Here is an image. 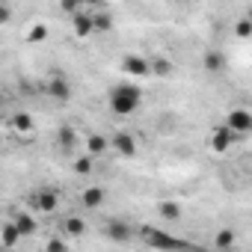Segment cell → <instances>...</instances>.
<instances>
[{
  "label": "cell",
  "instance_id": "6da1fadb",
  "mask_svg": "<svg viewBox=\"0 0 252 252\" xmlns=\"http://www.w3.org/2000/svg\"><path fill=\"white\" fill-rule=\"evenodd\" d=\"M143 104V89L140 86H131V83H119L110 89V110L116 116H131L137 113Z\"/></svg>",
  "mask_w": 252,
  "mask_h": 252
},
{
  "label": "cell",
  "instance_id": "7a4b0ae2",
  "mask_svg": "<svg viewBox=\"0 0 252 252\" xmlns=\"http://www.w3.org/2000/svg\"><path fill=\"white\" fill-rule=\"evenodd\" d=\"M143 240H146V246H152V249H181V246H187L184 240H178V237H172L169 231L155 228V225H143Z\"/></svg>",
  "mask_w": 252,
  "mask_h": 252
},
{
  "label": "cell",
  "instance_id": "3957f363",
  "mask_svg": "<svg viewBox=\"0 0 252 252\" xmlns=\"http://www.w3.org/2000/svg\"><path fill=\"white\" fill-rule=\"evenodd\" d=\"M237 140V134L228 128V125H220V128H214L211 131V140H208V146H211V152H217V155H225L228 149H231V143Z\"/></svg>",
  "mask_w": 252,
  "mask_h": 252
},
{
  "label": "cell",
  "instance_id": "277c9868",
  "mask_svg": "<svg viewBox=\"0 0 252 252\" xmlns=\"http://www.w3.org/2000/svg\"><path fill=\"white\" fill-rule=\"evenodd\" d=\"M225 125L237 134V137H246V134H252V113L249 110H228V116H225Z\"/></svg>",
  "mask_w": 252,
  "mask_h": 252
},
{
  "label": "cell",
  "instance_id": "5b68a950",
  "mask_svg": "<svg viewBox=\"0 0 252 252\" xmlns=\"http://www.w3.org/2000/svg\"><path fill=\"white\" fill-rule=\"evenodd\" d=\"M27 205H30L33 211H39V214H51V211H57L60 199H57L54 190H36V193L27 199Z\"/></svg>",
  "mask_w": 252,
  "mask_h": 252
},
{
  "label": "cell",
  "instance_id": "8992f818",
  "mask_svg": "<svg viewBox=\"0 0 252 252\" xmlns=\"http://www.w3.org/2000/svg\"><path fill=\"white\" fill-rule=\"evenodd\" d=\"M122 68H125V74H131V77H149L152 74V60L128 54V57L122 60Z\"/></svg>",
  "mask_w": 252,
  "mask_h": 252
},
{
  "label": "cell",
  "instance_id": "52a82bcc",
  "mask_svg": "<svg viewBox=\"0 0 252 252\" xmlns=\"http://www.w3.org/2000/svg\"><path fill=\"white\" fill-rule=\"evenodd\" d=\"M113 149H116L119 158H134V155H137V140L131 137V131H116Z\"/></svg>",
  "mask_w": 252,
  "mask_h": 252
},
{
  "label": "cell",
  "instance_id": "ba28073f",
  "mask_svg": "<svg viewBox=\"0 0 252 252\" xmlns=\"http://www.w3.org/2000/svg\"><path fill=\"white\" fill-rule=\"evenodd\" d=\"M71 30H74L77 39H89V36L95 33V15H89V12L71 15Z\"/></svg>",
  "mask_w": 252,
  "mask_h": 252
},
{
  "label": "cell",
  "instance_id": "9c48e42d",
  "mask_svg": "<svg viewBox=\"0 0 252 252\" xmlns=\"http://www.w3.org/2000/svg\"><path fill=\"white\" fill-rule=\"evenodd\" d=\"M45 89H48V95H51L54 101H68V98H71V83H68L65 77H60V74L51 77Z\"/></svg>",
  "mask_w": 252,
  "mask_h": 252
},
{
  "label": "cell",
  "instance_id": "30bf717a",
  "mask_svg": "<svg viewBox=\"0 0 252 252\" xmlns=\"http://www.w3.org/2000/svg\"><path fill=\"white\" fill-rule=\"evenodd\" d=\"M80 202H83L86 208H92V211H95V208H101V205H104V190H101V187H86V190H83V196H80Z\"/></svg>",
  "mask_w": 252,
  "mask_h": 252
},
{
  "label": "cell",
  "instance_id": "8fae6325",
  "mask_svg": "<svg viewBox=\"0 0 252 252\" xmlns=\"http://www.w3.org/2000/svg\"><path fill=\"white\" fill-rule=\"evenodd\" d=\"M21 237H24V234H21V228H18L15 222H6V225H3V234H0V243H3L6 249H12Z\"/></svg>",
  "mask_w": 252,
  "mask_h": 252
},
{
  "label": "cell",
  "instance_id": "7c38bea8",
  "mask_svg": "<svg viewBox=\"0 0 252 252\" xmlns=\"http://www.w3.org/2000/svg\"><path fill=\"white\" fill-rule=\"evenodd\" d=\"M234 243H237L234 228H220V231H217V237H214V249H231Z\"/></svg>",
  "mask_w": 252,
  "mask_h": 252
},
{
  "label": "cell",
  "instance_id": "4fadbf2b",
  "mask_svg": "<svg viewBox=\"0 0 252 252\" xmlns=\"http://www.w3.org/2000/svg\"><path fill=\"white\" fill-rule=\"evenodd\" d=\"M158 214H160L166 222L181 220V208H178V202H160V205H158Z\"/></svg>",
  "mask_w": 252,
  "mask_h": 252
},
{
  "label": "cell",
  "instance_id": "5bb4252c",
  "mask_svg": "<svg viewBox=\"0 0 252 252\" xmlns=\"http://www.w3.org/2000/svg\"><path fill=\"white\" fill-rule=\"evenodd\" d=\"M107 237H110V240H119V243H125V240L131 237V228L125 225V222H110V225H107Z\"/></svg>",
  "mask_w": 252,
  "mask_h": 252
},
{
  "label": "cell",
  "instance_id": "9a60e30c",
  "mask_svg": "<svg viewBox=\"0 0 252 252\" xmlns=\"http://www.w3.org/2000/svg\"><path fill=\"white\" fill-rule=\"evenodd\" d=\"M12 128H15L18 134H30V131H33V116H30V113H15V116H12Z\"/></svg>",
  "mask_w": 252,
  "mask_h": 252
},
{
  "label": "cell",
  "instance_id": "2e32d148",
  "mask_svg": "<svg viewBox=\"0 0 252 252\" xmlns=\"http://www.w3.org/2000/svg\"><path fill=\"white\" fill-rule=\"evenodd\" d=\"M205 68H208V71H222V68H225V57H222L220 51H208V54H205Z\"/></svg>",
  "mask_w": 252,
  "mask_h": 252
},
{
  "label": "cell",
  "instance_id": "e0dca14e",
  "mask_svg": "<svg viewBox=\"0 0 252 252\" xmlns=\"http://www.w3.org/2000/svg\"><path fill=\"white\" fill-rule=\"evenodd\" d=\"M71 169H74L77 175H89V172L95 169V155H83V158H77V160L71 163Z\"/></svg>",
  "mask_w": 252,
  "mask_h": 252
},
{
  "label": "cell",
  "instance_id": "ac0fdd59",
  "mask_svg": "<svg viewBox=\"0 0 252 252\" xmlns=\"http://www.w3.org/2000/svg\"><path fill=\"white\" fill-rule=\"evenodd\" d=\"M107 146H110V143H107L101 134H92V137L86 140V149H89V155H95V158H98V155H104V152H107Z\"/></svg>",
  "mask_w": 252,
  "mask_h": 252
},
{
  "label": "cell",
  "instance_id": "d6986e66",
  "mask_svg": "<svg viewBox=\"0 0 252 252\" xmlns=\"http://www.w3.org/2000/svg\"><path fill=\"white\" fill-rule=\"evenodd\" d=\"M152 74H158V77H169V74H172V63L163 60V57H155V60H152Z\"/></svg>",
  "mask_w": 252,
  "mask_h": 252
},
{
  "label": "cell",
  "instance_id": "ffe728a7",
  "mask_svg": "<svg viewBox=\"0 0 252 252\" xmlns=\"http://www.w3.org/2000/svg\"><path fill=\"white\" fill-rule=\"evenodd\" d=\"M15 225L21 228V234H24V237L36 231V220H33L30 214H18V217H15Z\"/></svg>",
  "mask_w": 252,
  "mask_h": 252
},
{
  "label": "cell",
  "instance_id": "44dd1931",
  "mask_svg": "<svg viewBox=\"0 0 252 252\" xmlns=\"http://www.w3.org/2000/svg\"><path fill=\"white\" fill-rule=\"evenodd\" d=\"M234 36L237 39H252V18H237V24H234Z\"/></svg>",
  "mask_w": 252,
  "mask_h": 252
},
{
  "label": "cell",
  "instance_id": "7402d4cb",
  "mask_svg": "<svg viewBox=\"0 0 252 252\" xmlns=\"http://www.w3.org/2000/svg\"><path fill=\"white\" fill-rule=\"evenodd\" d=\"M110 27H113L110 12H95V33H107Z\"/></svg>",
  "mask_w": 252,
  "mask_h": 252
},
{
  "label": "cell",
  "instance_id": "603a6c76",
  "mask_svg": "<svg viewBox=\"0 0 252 252\" xmlns=\"http://www.w3.org/2000/svg\"><path fill=\"white\" fill-rule=\"evenodd\" d=\"M48 39V24H36L30 33H27V42H33V45H39V42H45Z\"/></svg>",
  "mask_w": 252,
  "mask_h": 252
},
{
  "label": "cell",
  "instance_id": "cb8c5ba5",
  "mask_svg": "<svg viewBox=\"0 0 252 252\" xmlns=\"http://www.w3.org/2000/svg\"><path fill=\"white\" fill-rule=\"evenodd\" d=\"M83 228H86V222H83V220H77V217H68V220H65V231H68V234L80 237V234H83Z\"/></svg>",
  "mask_w": 252,
  "mask_h": 252
},
{
  "label": "cell",
  "instance_id": "d4e9b609",
  "mask_svg": "<svg viewBox=\"0 0 252 252\" xmlns=\"http://www.w3.org/2000/svg\"><path fill=\"white\" fill-rule=\"evenodd\" d=\"M80 3H83V0H60V9L71 18V15H77V12H80Z\"/></svg>",
  "mask_w": 252,
  "mask_h": 252
},
{
  "label": "cell",
  "instance_id": "484cf974",
  "mask_svg": "<svg viewBox=\"0 0 252 252\" xmlns=\"http://www.w3.org/2000/svg\"><path fill=\"white\" fill-rule=\"evenodd\" d=\"M74 140H77V137H74V131L68 128V125H65V128H60V143H63V149H71Z\"/></svg>",
  "mask_w": 252,
  "mask_h": 252
},
{
  "label": "cell",
  "instance_id": "4316f807",
  "mask_svg": "<svg viewBox=\"0 0 252 252\" xmlns=\"http://www.w3.org/2000/svg\"><path fill=\"white\" fill-rule=\"evenodd\" d=\"M63 249H65V240H57V237L48 240V252H63Z\"/></svg>",
  "mask_w": 252,
  "mask_h": 252
},
{
  "label": "cell",
  "instance_id": "83f0119b",
  "mask_svg": "<svg viewBox=\"0 0 252 252\" xmlns=\"http://www.w3.org/2000/svg\"><path fill=\"white\" fill-rule=\"evenodd\" d=\"M12 18V9H9V3H3V6H0V24H6Z\"/></svg>",
  "mask_w": 252,
  "mask_h": 252
},
{
  "label": "cell",
  "instance_id": "f1b7e54d",
  "mask_svg": "<svg viewBox=\"0 0 252 252\" xmlns=\"http://www.w3.org/2000/svg\"><path fill=\"white\" fill-rule=\"evenodd\" d=\"M83 3H101V0H83Z\"/></svg>",
  "mask_w": 252,
  "mask_h": 252
},
{
  "label": "cell",
  "instance_id": "f546056e",
  "mask_svg": "<svg viewBox=\"0 0 252 252\" xmlns=\"http://www.w3.org/2000/svg\"><path fill=\"white\" fill-rule=\"evenodd\" d=\"M246 18H252V9H249V12H246Z\"/></svg>",
  "mask_w": 252,
  "mask_h": 252
}]
</instances>
